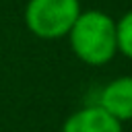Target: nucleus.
Returning <instances> with one entry per match:
<instances>
[{
    "label": "nucleus",
    "instance_id": "obj_3",
    "mask_svg": "<svg viewBox=\"0 0 132 132\" xmlns=\"http://www.w3.org/2000/svg\"><path fill=\"white\" fill-rule=\"evenodd\" d=\"M97 105H101L107 113H111L118 122H132V76H118L109 80L99 97Z\"/></svg>",
    "mask_w": 132,
    "mask_h": 132
},
{
    "label": "nucleus",
    "instance_id": "obj_1",
    "mask_svg": "<svg viewBox=\"0 0 132 132\" xmlns=\"http://www.w3.org/2000/svg\"><path fill=\"white\" fill-rule=\"evenodd\" d=\"M74 56L89 66H103L118 54L116 21L103 10H82L68 33Z\"/></svg>",
    "mask_w": 132,
    "mask_h": 132
},
{
    "label": "nucleus",
    "instance_id": "obj_2",
    "mask_svg": "<svg viewBox=\"0 0 132 132\" xmlns=\"http://www.w3.org/2000/svg\"><path fill=\"white\" fill-rule=\"evenodd\" d=\"M78 0H29L25 4V27L39 39L68 37L80 14Z\"/></svg>",
    "mask_w": 132,
    "mask_h": 132
},
{
    "label": "nucleus",
    "instance_id": "obj_4",
    "mask_svg": "<svg viewBox=\"0 0 132 132\" xmlns=\"http://www.w3.org/2000/svg\"><path fill=\"white\" fill-rule=\"evenodd\" d=\"M62 132H122V122L93 103L70 113L62 124Z\"/></svg>",
    "mask_w": 132,
    "mask_h": 132
},
{
    "label": "nucleus",
    "instance_id": "obj_5",
    "mask_svg": "<svg viewBox=\"0 0 132 132\" xmlns=\"http://www.w3.org/2000/svg\"><path fill=\"white\" fill-rule=\"evenodd\" d=\"M118 54L132 60V10H128L120 21H116Z\"/></svg>",
    "mask_w": 132,
    "mask_h": 132
}]
</instances>
